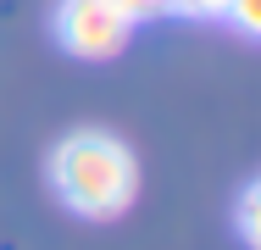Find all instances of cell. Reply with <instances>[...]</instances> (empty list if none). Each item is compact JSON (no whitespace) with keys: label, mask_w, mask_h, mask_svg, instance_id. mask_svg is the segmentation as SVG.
<instances>
[{"label":"cell","mask_w":261,"mask_h":250,"mask_svg":"<svg viewBox=\"0 0 261 250\" xmlns=\"http://www.w3.org/2000/svg\"><path fill=\"white\" fill-rule=\"evenodd\" d=\"M50 189L61 195L67 211H78L89 222H111L134 206V189H139L134 150L117 134L78 128L50 150Z\"/></svg>","instance_id":"1"},{"label":"cell","mask_w":261,"mask_h":250,"mask_svg":"<svg viewBox=\"0 0 261 250\" xmlns=\"http://www.w3.org/2000/svg\"><path fill=\"white\" fill-rule=\"evenodd\" d=\"M56 39L78 61H111L134 39V17L117 0H61L56 6Z\"/></svg>","instance_id":"2"},{"label":"cell","mask_w":261,"mask_h":250,"mask_svg":"<svg viewBox=\"0 0 261 250\" xmlns=\"http://www.w3.org/2000/svg\"><path fill=\"white\" fill-rule=\"evenodd\" d=\"M239 228H245V245H261V228H256V184H245V195H239Z\"/></svg>","instance_id":"3"},{"label":"cell","mask_w":261,"mask_h":250,"mask_svg":"<svg viewBox=\"0 0 261 250\" xmlns=\"http://www.w3.org/2000/svg\"><path fill=\"white\" fill-rule=\"evenodd\" d=\"M167 11H184V17H222L228 0H167Z\"/></svg>","instance_id":"4"},{"label":"cell","mask_w":261,"mask_h":250,"mask_svg":"<svg viewBox=\"0 0 261 250\" xmlns=\"http://www.w3.org/2000/svg\"><path fill=\"white\" fill-rule=\"evenodd\" d=\"M222 17H233V22H239L245 34H256V28H261V11H256V0H228V11H222Z\"/></svg>","instance_id":"5"},{"label":"cell","mask_w":261,"mask_h":250,"mask_svg":"<svg viewBox=\"0 0 261 250\" xmlns=\"http://www.w3.org/2000/svg\"><path fill=\"white\" fill-rule=\"evenodd\" d=\"M134 22H145V17H156V11H167V0H117Z\"/></svg>","instance_id":"6"}]
</instances>
